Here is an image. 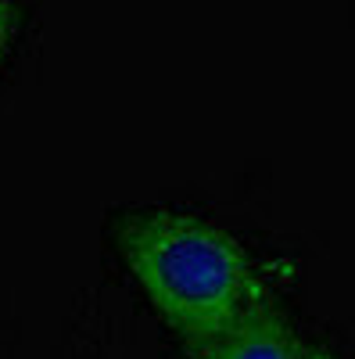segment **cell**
Instances as JSON below:
<instances>
[{"instance_id": "1", "label": "cell", "mask_w": 355, "mask_h": 359, "mask_svg": "<svg viewBox=\"0 0 355 359\" xmlns=\"http://www.w3.org/2000/svg\"><path fill=\"white\" fill-rule=\"evenodd\" d=\"M115 245L155 309L190 348L216 341L270 294L248 252L223 226L194 212H130L115 223Z\"/></svg>"}, {"instance_id": "2", "label": "cell", "mask_w": 355, "mask_h": 359, "mask_svg": "<svg viewBox=\"0 0 355 359\" xmlns=\"http://www.w3.org/2000/svg\"><path fill=\"white\" fill-rule=\"evenodd\" d=\"M316 352L319 348L294 334L287 316L265 294L216 341L190 348V359H316Z\"/></svg>"}, {"instance_id": "3", "label": "cell", "mask_w": 355, "mask_h": 359, "mask_svg": "<svg viewBox=\"0 0 355 359\" xmlns=\"http://www.w3.org/2000/svg\"><path fill=\"white\" fill-rule=\"evenodd\" d=\"M15 15H18V8L8 4V0H0V62H4L8 43H11V36H15Z\"/></svg>"}, {"instance_id": "4", "label": "cell", "mask_w": 355, "mask_h": 359, "mask_svg": "<svg viewBox=\"0 0 355 359\" xmlns=\"http://www.w3.org/2000/svg\"><path fill=\"white\" fill-rule=\"evenodd\" d=\"M316 359H334V355H327V352H316Z\"/></svg>"}]
</instances>
